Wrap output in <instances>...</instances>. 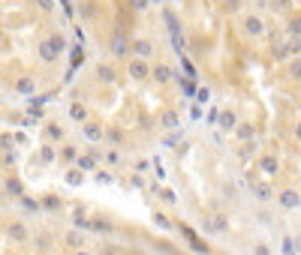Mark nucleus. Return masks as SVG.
<instances>
[{
    "mask_svg": "<svg viewBox=\"0 0 301 255\" xmlns=\"http://www.w3.org/2000/svg\"><path fill=\"white\" fill-rule=\"evenodd\" d=\"M265 30H268V24H265V18L259 12H244L241 15V33L244 36L259 39V36H265Z\"/></svg>",
    "mask_w": 301,
    "mask_h": 255,
    "instance_id": "nucleus-1",
    "label": "nucleus"
},
{
    "mask_svg": "<svg viewBox=\"0 0 301 255\" xmlns=\"http://www.w3.org/2000/svg\"><path fill=\"white\" fill-rule=\"evenodd\" d=\"M130 57L151 60V57H154V42H151L148 36H133V39H130Z\"/></svg>",
    "mask_w": 301,
    "mask_h": 255,
    "instance_id": "nucleus-2",
    "label": "nucleus"
},
{
    "mask_svg": "<svg viewBox=\"0 0 301 255\" xmlns=\"http://www.w3.org/2000/svg\"><path fill=\"white\" fill-rule=\"evenodd\" d=\"M127 72L133 81H148L151 78V60H142V57H130L127 63Z\"/></svg>",
    "mask_w": 301,
    "mask_h": 255,
    "instance_id": "nucleus-3",
    "label": "nucleus"
},
{
    "mask_svg": "<svg viewBox=\"0 0 301 255\" xmlns=\"http://www.w3.org/2000/svg\"><path fill=\"white\" fill-rule=\"evenodd\" d=\"M93 75H96V81H99V84H118V69H115V63H109V60L96 63Z\"/></svg>",
    "mask_w": 301,
    "mask_h": 255,
    "instance_id": "nucleus-4",
    "label": "nucleus"
},
{
    "mask_svg": "<svg viewBox=\"0 0 301 255\" xmlns=\"http://www.w3.org/2000/svg\"><path fill=\"white\" fill-rule=\"evenodd\" d=\"M109 54H112V57H130V39H127L124 33H115V36L109 39Z\"/></svg>",
    "mask_w": 301,
    "mask_h": 255,
    "instance_id": "nucleus-5",
    "label": "nucleus"
},
{
    "mask_svg": "<svg viewBox=\"0 0 301 255\" xmlns=\"http://www.w3.org/2000/svg\"><path fill=\"white\" fill-rule=\"evenodd\" d=\"M151 78H154L160 87H166V84L175 78V69H172L169 63H151Z\"/></svg>",
    "mask_w": 301,
    "mask_h": 255,
    "instance_id": "nucleus-6",
    "label": "nucleus"
},
{
    "mask_svg": "<svg viewBox=\"0 0 301 255\" xmlns=\"http://www.w3.org/2000/svg\"><path fill=\"white\" fill-rule=\"evenodd\" d=\"M6 234H9L12 243H27V240H30V228H27L24 222H9V225H6Z\"/></svg>",
    "mask_w": 301,
    "mask_h": 255,
    "instance_id": "nucleus-7",
    "label": "nucleus"
},
{
    "mask_svg": "<svg viewBox=\"0 0 301 255\" xmlns=\"http://www.w3.org/2000/svg\"><path fill=\"white\" fill-rule=\"evenodd\" d=\"M277 201H280L283 210H295V207H301V192H295V189H283V192L277 195Z\"/></svg>",
    "mask_w": 301,
    "mask_h": 255,
    "instance_id": "nucleus-8",
    "label": "nucleus"
},
{
    "mask_svg": "<svg viewBox=\"0 0 301 255\" xmlns=\"http://www.w3.org/2000/svg\"><path fill=\"white\" fill-rule=\"evenodd\" d=\"M81 135H84L87 141H103V138H106V129H103V123L87 120V123H81Z\"/></svg>",
    "mask_w": 301,
    "mask_h": 255,
    "instance_id": "nucleus-9",
    "label": "nucleus"
},
{
    "mask_svg": "<svg viewBox=\"0 0 301 255\" xmlns=\"http://www.w3.org/2000/svg\"><path fill=\"white\" fill-rule=\"evenodd\" d=\"M36 54H39V60H42V63H57V54L51 51L48 39H36Z\"/></svg>",
    "mask_w": 301,
    "mask_h": 255,
    "instance_id": "nucleus-10",
    "label": "nucleus"
},
{
    "mask_svg": "<svg viewBox=\"0 0 301 255\" xmlns=\"http://www.w3.org/2000/svg\"><path fill=\"white\" fill-rule=\"evenodd\" d=\"M15 93H21V96H30L33 90H36V81L30 78V75H21V78H15Z\"/></svg>",
    "mask_w": 301,
    "mask_h": 255,
    "instance_id": "nucleus-11",
    "label": "nucleus"
},
{
    "mask_svg": "<svg viewBox=\"0 0 301 255\" xmlns=\"http://www.w3.org/2000/svg\"><path fill=\"white\" fill-rule=\"evenodd\" d=\"M45 141L48 144H57V141H63V126L60 123H45Z\"/></svg>",
    "mask_w": 301,
    "mask_h": 255,
    "instance_id": "nucleus-12",
    "label": "nucleus"
},
{
    "mask_svg": "<svg viewBox=\"0 0 301 255\" xmlns=\"http://www.w3.org/2000/svg\"><path fill=\"white\" fill-rule=\"evenodd\" d=\"M69 117H72V120H75V123H87V105H84V102H78V99H75V102H72V105H69Z\"/></svg>",
    "mask_w": 301,
    "mask_h": 255,
    "instance_id": "nucleus-13",
    "label": "nucleus"
},
{
    "mask_svg": "<svg viewBox=\"0 0 301 255\" xmlns=\"http://www.w3.org/2000/svg\"><path fill=\"white\" fill-rule=\"evenodd\" d=\"M45 39H48V45H51V51H54V54L60 57V54H63V48H66V39H63V33H57V30H54V33H48Z\"/></svg>",
    "mask_w": 301,
    "mask_h": 255,
    "instance_id": "nucleus-14",
    "label": "nucleus"
},
{
    "mask_svg": "<svg viewBox=\"0 0 301 255\" xmlns=\"http://www.w3.org/2000/svg\"><path fill=\"white\" fill-rule=\"evenodd\" d=\"M57 159H60L63 165H72V162L78 159V153H75V147H72V144H60V150H57Z\"/></svg>",
    "mask_w": 301,
    "mask_h": 255,
    "instance_id": "nucleus-15",
    "label": "nucleus"
},
{
    "mask_svg": "<svg viewBox=\"0 0 301 255\" xmlns=\"http://www.w3.org/2000/svg\"><path fill=\"white\" fill-rule=\"evenodd\" d=\"M286 33L289 36H301V12H292L286 18Z\"/></svg>",
    "mask_w": 301,
    "mask_h": 255,
    "instance_id": "nucleus-16",
    "label": "nucleus"
},
{
    "mask_svg": "<svg viewBox=\"0 0 301 255\" xmlns=\"http://www.w3.org/2000/svg\"><path fill=\"white\" fill-rule=\"evenodd\" d=\"M3 183H6V192H9L12 198H21V195H24V186H21V180L9 177V180H3Z\"/></svg>",
    "mask_w": 301,
    "mask_h": 255,
    "instance_id": "nucleus-17",
    "label": "nucleus"
},
{
    "mask_svg": "<svg viewBox=\"0 0 301 255\" xmlns=\"http://www.w3.org/2000/svg\"><path fill=\"white\" fill-rule=\"evenodd\" d=\"M286 75H289L292 81H301V57H292V60L286 63Z\"/></svg>",
    "mask_w": 301,
    "mask_h": 255,
    "instance_id": "nucleus-18",
    "label": "nucleus"
},
{
    "mask_svg": "<svg viewBox=\"0 0 301 255\" xmlns=\"http://www.w3.org/2000/svg\"><path fill=\"white\" fill-rule=\"evenodd\" d=\"M271 9L289 18V15H292V0H271Z\"/></svg>",
    "mask_w": 301,
    "mask_h": 255,
    "instance_id": "nucleus-19",
    "label": "nucleus"
},
{
    "mask_svg": "<svg viewBox=\"0 0 301 255\" xmlns=\"http://www.w3.org/2000/svg\"><path fill=\"white\" fill-rule=\"evenodd\" d=\"M39 156H42V162H54V159H57L54 144H42V147H39Z\"/></svg>",
    "mask_w": 301,
    "mask_h": 255,
    "instance_id": "nucleus-20",
    "label": "nucleus"
},
{
    "mask_svg": "<svg viewBox=\"0 0 301 255\" xmlns=\"http://www.w3.org/2000/svg\"><path fill=\"white\" fill-rule=\"evenodd\" d=\"M127 3H130V9H133L136 15H145L148 6H151V0H127Z\"/></svg>",
    "mask_w": 301,
    "mask_h": 255,
    "instance_id": "nucleus-21",
    "label": "nucleus"
},
{
    "mask_svg": "<svg viewBox=\"0 0 301 255\" xmlns=\"http://www.w3.org/2000/svg\"><path fill=\"white\" fill-rule=\"evenodd\" d=\"M286 48H289L292 57H301V36H289V39H286Z\"/></svg>",
    "mask_w": 301,
    "mask_h": 255,
    "instance_id": "nucleus-22",
    "label": "nucleus"
},
{
    "mask_svg": "<svg viewBox=\"0 0 301 255\" xmlns=\"http://www.w3.org/2000/svg\"><path fill=\"white\" fill-rule=\"evenodd\" d=\"M93 159H96V156H78V159H75V165H78L81 171H93V165H96Z\"/></svg>",
    "mask_w": 301,
    "mask_h": 255,
    "instance_id": "nucleus-23",
    "label": "nucleus"
},
{
    "mask_svg": "<svg viewBox=\"0 0 301 255\" xmlns=\"http://www.w3.org/2000/svg\"><path fill=\"white\" fill-rule=\"evenodd\" d=\"M259 165H262V171H265V174H274V171H277V159H274V156H262V162H259Z\"/></svg>",
    "mask_w": 301,
    "mask_h": 255,
    "instance_id": "nucleus-24",
    "label": "nucleus"
},
{
    "mask_svg": "<svg viewBox=\"0 0 301 255\" xmlns=\"http://www.w3.org/2000/svg\"><path fill=\"white\" fill-rule=\"evenodd\" d=\"M81 180H84V171H81V168H72V171L66 174V183H72V186H78Z\"/></svg>",
    "mask_w": 301,
    "mask_h": 255,
    "instance_id": "nucleus-25",
    "label": "nucleus"
},
{
    "mask_svg": "<svg viewBox=\"0 0 301 255\" xmlns=\"http://www.w3.org/2000/svg\"><path fill=\"white\" fill-rule=\"evenodd\" d=\"M18 204H21L27 213H36V210H39V204H36L33 198H27V195H21V198H18Z\"/></svg>",
    "mask_w": 301,
    "mask_h": 255,
    "instance_id": "nucleus-26",
    "label": "nucleus"
},
{
    "mask_svg": "<svg viewBox=\"0 0 301 255\" xmlns=\"http://www.w3.org/2000/svg\"><path fill=\"white\" fill-rule=\"evenodd\" d=\"M90 228H93L96 234H106V231H112V222H106V219H93Z\"/></svg>",
    "mask_w": 301,
    "mask_h": 255,
    "instance_id": "nucleus-27",
    "label": "nucleus"
},
{
    "mask_svg": "<svg viewBox=\"0 0 301 255\" xmlns=\"http://www.w3.org/2000/svg\"><path fill=\"white\" fill-rule=\"evenodd\" d=\"M48 246H51V237H48L45 231H39V234H36V249H39V252H45Z\"/></svg>",
    "mask_w": 301,
    "mask_h": 255,
    "instance_id": "nucleus-28",
    "label": "nucleus"
},
{
    "mask_svg": "<svg viewBox=\"0 0 301 255\" xmlns=\"http://www.w3.org/2000/svg\"><path fill=\"white\" fill-rule=\"evenodd\" d=\"M220 123H223V129H232V126H235V111H223V114H220Z\"/></svg>",
    "mask_w": 301,
    "mask_h": 255,
    "instance_id": "nucleus-29",
    "label": "nucleus"
},
{
    "mask_svg": "<svg viewBox=\"0 0 301 255\" xmlns=\"http://www.w3.org/2000/svg\"><path fill=\"white\" fill-rule=\"evenodd\" d=\"M81 15H84V18H96V3H90V0L81 3Z\"/></svg>",
    "mask_w": 301,
    "mask_h": 255,
    "instance_id": "nucleus-30",
    "label": "nucleus"
},
{
    "mask_svg": "<svg viewBox=\"0 0 301 255\" xmlns=\"http://www.w3.org/2000/svg\"><path fill=\"white\" fill-rule=\"evenodd\" d=\"M160 120H163V126H169V129H172V126H178V114H175V111H166Z\"/></svg>",
    "mask_w": 301,
    "mask_h": 255,
    "instance_id": "nucleus-31",
    "label": "nucleus"
},
{
    "mask_svg": "<svg viewBox=\"0 0 301 255\" xmlns=\"http://www.w3.org/2000/svg\"><path fill=\"white\" fill-rule=\"evenodd\" d=\"M12 141H15V138H12L9 132H0V150H3V153H6V150H12Z\"/></svg>",
    "mask_w": 301,
    "mask_h": 255,
    "instance_id": "nucleus-32",
    "label": "nucleus"
},
{
    "mask_svg": "<svg viewBox=\"0 0 301 255\" xmlns=\"http://www.w3.org/2000/svg\"><path fill=\"white\" fill-rule=\"evenodd\" d=\"M15 159H18V150L12 147V150H6V153H3V159H0V162H3V165H15Z\"/></svg>",
    "mask_w": 301,
    "mask_h": 255,
    "instance_id": "nucleus-33",
    "label": "nucleus"
},
{
    "mask_svg": "<svg viewBox=\"0 0 301 255\" xmlns=\"http://www.w3.org/2000/svg\"><path fill=\"white\" fill-rule=\"evenodd\" d=\"M253 192H256L259 198H271V186H265V183H256V186H253Z\"/></svg>",
    "mask_w": 301,
    "mask_h": 255,
    "instance_id": "nucleus-34",
    "label": "nucleus"
},
{
    "mask_svg": "<svg viewBox=\"0 0 301 255\" xmlns=\"http://www.w3.org/2000/svg\"><path fill=\"white\" fill-rule=\"evenodd\" d=\"M36 6H39L45 15H51V12H54V0H36Z\"/></svg>",
    "mask_w": 301,
    "mask_h": 255,
    "instance_id": "nucleus-35",
    "label": "nucleus"
},
{
    "mask_svg": "<svg viewBox=\"0 0 301 255\" xmlns=\"http://www.w3.org/2000/svg\"><path fill=\"white\" fill-rule=\"evenodd\" d=\"M42 207H45V210H57V198H54V195L42 198Z\"/></svg>",
    "mask_w": 301,
    "mask_h": 255,
    "instance_id": "nucleus-36",
    "label": "nucleus"
},
{
    "mask_svg": "<svg viewBox=\"0 0 301 255\" xmlns=\"http://www.w3.org/2000/svg\"><path fill=\"white\" fill-rule=\"evenodd\" d=\"M106 162L118 165V162H121V153H118V150H109V153H106Z\"/></svg>",
    "mask_w": 301,
    "mask_h": 255,
    "instance_id": "nucleus-37",
    "label": "nucleus"
},
{
    "mask_svg": "<svg viewBox=\"0 0 301 255\" xmlns=\"http://www.w3.org/2000/svg\"><path fill=\"white\" fill-rule=\"evenodd\" d=\"M226 12H241V0H226Z\"/></svg>",
    "mask_w": 301,
    "mask_h": 255,
    "instance_id": "nucleus-38",
    "label": "nucleus"
},
{
    "mask_svg": "<svg viewBox=\"0 0 301 255\" xmlns=\"http://www.w3.org/2000/svg\"><path fill=\"white\" fill-rule=\"evenodd\" d=\"M238 138H244V141H247V138H253V135H250V126H247V123H244V126L238 129Z\"/></svg>",
    "mask_w": 301,
    "mask_h": 255,
    "instance_id": "nucleus-39",
    "label": "nucleus"
},
{
    "mask_svg": "<svg viewBox=\"0 0 301 255\" xmlns=\"http://www.w3.org/2000/svg\"><path fill=\"white\" fill-rule=\"evenodd\" d=\"M66 243H69V246H78V243H81V237H78V234H75V231H72V234H69V237H66Z\"/></svg>",
    "mask_w": 301,
    "mask_h": 255,
    "instance_id": "nucleus-40",
    "label": "nucleus"
},
{
    "mask_svg": "<svg viewBox=\"0 0 301 255\" xmlns=\"http://www.w3.org/2000/svg\"><path fill=\"white\" fill-rule=\"evenodd\" d=\"M253 252H256V255H268V246H262V243H259V246L253 249Z\"/></svg>",
    "mask_w": 301,
    "mask_h": 255,
    "instance_id": "nucleus-41",
    "label": "nucleus"
},
{
    "mask_svg": "<svg viewBox=\"0 0 301 255\" xmlns=\"http://www.w3.org/2000/svg\"><path fill=\"white\" fill-rule=\"evenodd\" d=\"M295 135H298V138H301V123H298V126H295Z\"/></svg>",
    "mask_w": 301,
    "mask_h": 255,
    "instance_id": "nucleus-42",
    "label": "nucleus"
},
{
    "mask_svg": "<svg viewBox=\"0 0 301 255\" xmlns=\"http://www.w3.org/2000/svg\"><path fill=\"white\" fill-rule=\"evenodd\" d=\"M75 255H93V252H84V249H78V252H75Z\"/></svg>",
    "mask_w": 301,
    "mask_h": 255,
    "instance_id": "nucleus-43",
    "label": "nucleus"
},
{
    "mask_svg": "<svg viewBox=\"0 0 301 255\" xmlns=\"http://www.w3.org/2000/svg\"><path fill=\"white\" fill-rule=\"evenodd\" d=\"M295 243H298V249H301V234H298V240H295Z\"/></svg>",
    "mask_w": 301,
    "mask_h": 255,
    "instance_id": "nucleus-44",
    "label": "nucleus"
},
{
    "mask_svg": "<svg viewBox=\"0 0 301 255\" xmlns=\"http://www.w3.org/2000/svg\"><path fill=\"white\" fill-rule=\"evenodd\" d=\"M151 3H157V6H160V3H163V0H151Z\"/></svg>",
    "mask_w": 301,
    "mask_h": 255,
    "instance_id": "nucleus-45",
    "label": "nucleus"
},
{
    "mask_svg": "<svg viewBox=\"0 0 301 255\" xmlns=\"http://www.w3.org/2000/svg\"><path fill=\"white\" fill-rule=\"evenodd\" d=\"M130 255H142V252H130Z\"/></svg>",
    "mask_w": 301,
    "mask_h": 255,
    "instance_id": "nucleus-46",
    "label": "nucleus"
}]
</instances>
